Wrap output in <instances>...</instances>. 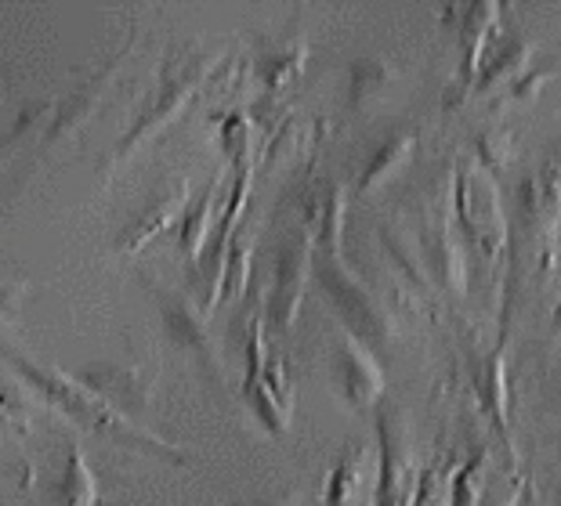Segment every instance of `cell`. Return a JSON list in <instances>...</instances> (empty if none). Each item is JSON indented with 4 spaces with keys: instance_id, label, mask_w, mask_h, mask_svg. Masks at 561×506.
I'll list each match as a JSON object with an SVG mask.
<instances>
[{
    "instance_id": "6da1fadb",
    "label": "cell",
    "mask_w": 561,
    "mask_h": 506,
    "mask_svg": "<svg viewBox=\"0 0 561 506\" xmlns=\"http://www.w3.org/2000/svg\"><path fill=\"white\" fill-rule=\"evenodd\" d=\"M316 275L322 283L330 308L337 311V319L348 325V336L355 344H363L369 355L388 352L396 341V325L385 315V308L377 304V297L355 279V275L341 264V253H319Z\"/></svg>"
},
{
    "instance_id": "7a4b0ae2",
    "label": "cell",
    "mask_w": 561,
    "mask_h": 506,
    "mask_svg": "<svg viewBox=\"0 0 561 506\" xmlns=\"http://www.w3.org/2000/svg\"><path fill=\"white\" fill-rule=\"evenodd\" d=\"M330 380L337 394L355 409L377 405L380 394H385V369H380L377 355H369L363 344L337 341L330 352Z\"/></svg>"
},
{
    "instance_id": "3957f363",
    "label": "cell",
    "mask_w": 561,
    "mask_h": 506,
    "mask_svg": "<svg viewBox=\"0 0 561 506\" xmlns=\"http://www.w3.org/2000/svg\"><path fill=\"white\" fill-rule=\"evenodd\" d=\"M308 257H312V235H294V239H286V243L279 246L276 283H272V304H268L272 325H276L279 333L294 325L297 304H301Z\"/></svg>"
},
{
    "instance_id": "277c9868",
    "label": "cell",
    "mask_w": 561,
    "mask_h": 506,
    "mask_svg": "<svg viewBox=\"0 0 561 506\" xmlns=\"http://www.w3.org/2000/svg\"><path fill=\"white\" fill-rule=\"evenodd\" d=\"M529 51L533 44L525 41V36H511V33H496L493 41H489L485 55L479 69H474V80H471V94H489L496 91L500 83H511L518 77V69H525L529 62Z\"/></svg>"
},
{
    "instance_id": "5b68a950",
    "label": "cell",
    "mask_w": 561,
    "mask_h": 506,
    "mask_svg": "<svg viewBox=\"0 0 561 506\" xmlns=\"http://www.w3.org/2000/svg\"><path fill=\"white\" fill-rule=\"evenodd\" d=\"M471 388L479 398L482 413L489 416V424L496 427V434L511 445V405H507V372H504V358L496 352L479 358L471 366Z\"/></svg>"
},
{
    "instance_id": "8992f818",
    "label": "cell",
    "mask_w": 561,
    "mask_h": 506,
    "mask_svg": "<svg viewBox=\"0 0 561 506\" xmlns=\"http://www.w3.org/2000/svg\"><path fill=\"white\" fill-rule=\"evenodd\" d=\"M377 441H380V481H377V503L374 506H402L405 478L399 474L405 445L399 419L391 409H377Z\"/></svg>"
},
{
    "instance_id": "52a82bcc",
    "label": "cell",
    "mask_w": 561,
    "mask_h": 506,
    "mask_svg": "<svg viewBox=\"0 0 561 506\" xmlns=\"http://www.w3.org/2000/svg\"><path fill=\"white\" fill-rule=\"evenodd\" d=\"M413 149H416V127H396V130H388V135L377 141V149L369 152V160L363 163L359 185H355V188L369 192L374 185H380V181H388L405 160H410Z\"/></svg>"
},
{
    "instance_id": "ba28073f",
    "label": "cell",
    "mask_w": 561,
    "mask_h": 506,
    "mask_svg": "<svg viewBox=\"0 0 561 506\" xmlns=\"http://www.w3.org/2000/svg\"><path fill=\"white\" fill-rule=\"evenodd\" d=\"M424 253H427L424 268L432 272L446 289L460 294V289H463V253H460L457 243H453V235L442 225L438 228L435 225L424 228Z\"/></svg>"
},
{
    "instance_id": "9c48e42d",
    "label": "cell",
    "mask_w": 561,
    "mask_h": 506,
    "mask_svg": "<svg viewBox=\"0 0 561 506\" xmlns=\"http://www.w3.org/2000/svg\"><path fill=\"white\" fill-rule=\"evenodd\" d=\"M160 304H163V325H167V333H171V341L188 347V352H196V355H210L207 325H203L196 311L188 308L185 300L167 297V294L160 297Z\"/></svg>"
},
{
    "instance_id": "30bf717a",
    "label": "cell",
    "mask_w": 561,
    "mask_h": 506,
    "mask_svg": "<svg viewBox=\"0 0 561 506\" xmlns=\"http://www.w3.org/2000/svg\"><path fill=\"white\" fill-rule=\"evenodd\" d=\"M391 80V69L380 62V58H359L352 66V88H348V102L359 108L366 105V99L385 91V83Z\"/></svg>"
},
{
    "instance_id": "8fae6325",
    "label": "cell",
    "mask_w": 561,
    "mask_h": 506,
    "mask_svg": "<svg viewBox=\"0 0 561 506\" xmlns=\"http://www.w3.org/2000/svg\"><path fill=\"white\" fill-rule=\"evenodd\" d=\"M474 474H479V456L463 470H457V478L449 485V506H482L479 488H474Z\"/></svg>"
},
{
    "instance_id": "7c38bea8",
    "label": "cell",
    "mask_w": 561,
    "mask_h": 506,
    "mask_svg": "<svg viewBox=\"0 0 561 506\" xmlns=\"http://www.w3.org/2000/svg\"><path fill=\"white\" fill-rule=\"evenodd\" d=\"M243 506H297V496H276V499H254Z\"/></svg>"
}]
</instances>
